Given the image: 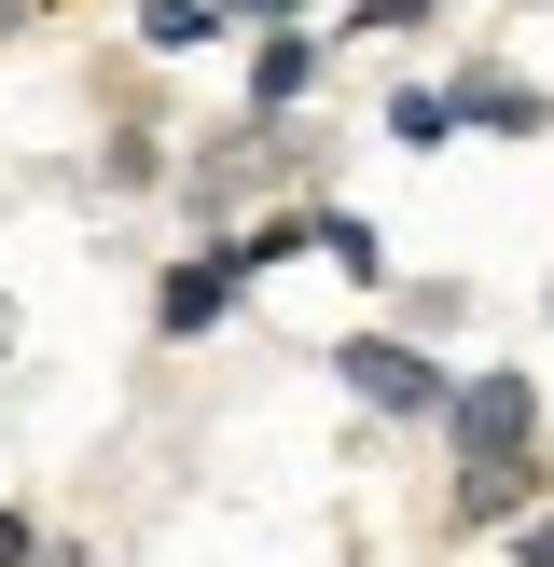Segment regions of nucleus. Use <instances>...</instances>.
<instances>
[{
    "label": "nucleus",
    "instance_id": "obj_9",
    "mask_svg": "<svg viewBox=\"0 0 554 567\" xmlns=\"http://www.w3.org/2000/svg\"><path fill=\"white\" fill-rule=\"evenodd\" d=\"M499 554H513V567H554V513H513V526H499Z\"/></svg>",
    "mask_w": 554,
    "mask_h": 567
},
{
    "label": "nucleus",
    "instance_id": "obj_6",
    "mask_svg": "<svg viewBox=\"0 0 554 567\" xmlns=\"http://www.w3.org/2000/svg\"><path fill=\"white\" fill-rule=\"evenodd\" d=\"M375 138H402V153H443V138H458V83H388Z\"/></svg>",
    "mask_w": 554,
    "mask_h": 567
},
{
    "label": "nucleus",
    "instance_id": "obj_13",
    "mask_svg": "<svg viewBox=\"0 0 554 567\" xmlns=\"http://www.w3.org/2000/svg\"><path fill=\"white\" fill-rule=\"evenodd\" d=\"M430 14H443V0H430Z\"/></svg>",
    "mask_w": 554,
    "mask_h": 567
},
{
    "label": "nucleus",
    "instance_id": "obj_8",
    "mask_svg": "<svg viewBox=\"0 0 554 567\" xmlns=\"http://www.w3.org/2000/svg\"><path fill=\"white\" fill-rule=\"evenodd\" d=\"M138 42H153V55H194V42H222V0H138Z\"/></svg>",
    "mask_w": 554,
    "mask_h": 567
},
{
    "label": "nucleus",
    "instance_id": "obj_5",
    "mask_svg": "<svg viewBox=\"0 0 554 567\" xmlns=\"http://www.w3.org/2000/svg\"><path fill=\"white\" fill-rule=\"evenodd\" d=\"M458 125H485V138H554V97L513 83V70H458Z\"/></svg>",
    "mask_w": 554,
    "mask_h": 567
},
{
    "label": "nucleus",
    "instance_id": "obj_3",
    "mask_svg": "<svg viewBox=\"0 0 554 567\" xmlns=\"http://www.w3.org/2000/svg\"><path fill=\"white\" fill-rule=\"evenodd\" d=\"M236 291H249V277H236V249H181V264H166L153 277V332H222V319H236Z\"/></svg>",
    "mask_w": 554,
    "mask_h": 567
},
{
    "label": "nucleus",
    "instance_id": "obj_10",
    "mask_svg": "<svg viewBox=\"0 0 554 567\" xmlns=\"http://www.w3.org/2000/svg\"><path fill=\"white\" fill-rule=\"evenodd\" d=\"M291 14H319V0H222V28H291Z\"/></svg>",
    "mask_w": 554,
    "mask_h": 567
},
{
    "label": "nucleus",
    "instance_id": "obj_11",
    "mask_svg": "<svg viewBox=\"0 0 554 567\" xmlns=\"http://www.w3.org/2000/svg\"><path fill=\"white\" fill-rule=\"evenodd\" d=\"M0 567H28V526H14V513H0Z\"/></svg>",
    "mask_w": 554,
    "mask_h": 567
},
{
    "label": "nucleus",
    "instance_id": "obj_4",
    "mask_svg": "<svg viewBox=\"0 0 554 567\" xmlns=\"http://www.w3.org/2000/svg\"><path fill=\"white\" fill-rule=\"evenodd\" d=\"M305 97H319V28H264V42H249V111L291 125Z\"/></svg>",
    "mask_w": 554,
    "mask_h": 567
},
{
    "label": "nucleus",
    "instance_id": "obj_12",
    "mask_svg": "<svg viewBox=\"0 0 554 567\" xmlns=\"http://www.w3.org/2000/svg\"><path fill=\"white\" fill-rule=\"evenodd\" d=\"M28 14H42V0H0V28H28Z\"/></svg>",
    "mask_w": 554,
    "mask_h": 567
},
{
    "label": "nucleus",
    "instance_id": "obj_1",
    "mask_svg": "<svg viewBox=\"0 0 554 567\" xmlns=\"http://www.w3.org/2000/svg\"><path fill=\"white\" fill-rule=\"evenodd\" d=\"M443 443H458V498L443 513L485 540V526H513V513H541V388L513 374V360H485V374H458L443 388Z\"/></svg>",
    "mask_w": 554,
    "mask_h": 567
},
{
    "label": "nucleus",
    "instance_id": "obj_7",
    "mask_svg": "<svg viewBox=\"0 0 554 567\" xmlns=\"http://www.w3.org/2000/svg\"><path fill=\"white\" fill-rule=\"evenodd\" d=\"M305 249H319V264H347L360 291L388 277V249H375V221H360V208H305Z\"/></svg>",
    "mask_w": 554,
    "mask_h": 567
},
{
    "label": "nucleus",
    "instance_id": "obj_2",
    "mask_svg": "<svg viewBox=\"0 0 554 567\" xmlns=\"http://www.w3.org/2000/svg\"><path fill=\"white\" fill-rule=\"evenodd\" d=\"M332 374H347V402H375L388 430H443V388H458L416 332H347V347H332Z\"/></svg>",
    "mask_w": 554,
    "mask_h": 567
}]
</instances>
